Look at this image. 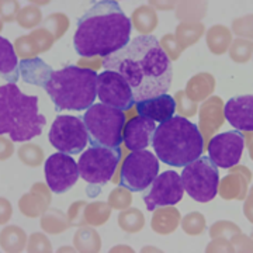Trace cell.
I'll list each match as a JSON object with an SVG mask.
<instances>
[{
	"mask_svg": "<svg viewBox=\"0 0 253 253\" xmlns=\"http://www.w3.org/2000/svg\"><path fill=\"white\" fill-rule=\"evenodd\" d=\"M83 123L87 129L90 146L120 148L126 126V114L107 104H93L86 110Z\"/></svg>",
	"mask_w": 253,
	"mask_h": 253,
	"instance_id": "cell-6",
	"label": "cell"
},
{
	"mask_svg": "<svg viewBox=\"0 0 253 253\" xmlns=\"http://www.w3.org/2000/svg\"><path fill=\"white\" fill-rule=\"evenodd\" d=\"M245 136L241 131H228L215 135L208 145V158L217 168H232L242 159Z\"/></svg>",
	"mask_w": 253,
	"mask_h": 253,
	"instance_id": "cell-14",
	"label": "cell"
},
{
	"mask_svg": "<svg viewBox=\"0 0 253 253\" xmlns=\"http://www.w3.org/2000/svg\"><path fill=\"white\" fill-rule=\"evenodd\" d=\"M46 120L38 111V97L26 96L14 83L0 87V134L14 142L41 135Z\"/></svg>",
	"mask_w": 253,
	"mask_h": 253,
	"instance_id": "cell-4",
	"label": "cell"
},
{
	"mask_svg": "<svg viewBox=\"0 0 253 253\" xmlns=\"http://www.w3.org/2000/svg\"><path fill=\"white\" fill-rule=\"evenodd\" d=\"M131 30V20L116 0H100L78 20L73 45L81 56L106 58L129 42Z\"/></svg>",
	"mask_w": 253,
	"mask_h": 253,
	"instance_id": "cell-2",
	"label": "cell"
},
{
	"mask_svg": "<svg viewBox=\"0 0 253 253\" xmlns=\"http://www.w3.org/2000/svg\"><path fill=\"white\" fill-rule=\"evenodd\" d=\"M155 129L156 124L149 118L142 116L131 118L124 126L123 141L129 151H141L152 145Z\"/></svg>",
	"mask_w": 253,
	"mask_h": 253,
	"instance_id": "cell-15",
	"label": "cell"
},
{
	"mask_svg": "<svg viewBox=\"0 0 253 253\" xmlns=\"http://www.w3.org/2000/svg\"><path fill=\"white\" fill-rule=\"evenodd\" d=\"M54 69L40 58L24 59L20 62V75L30 84H36L40 87H45L46 82L49 81Z\"/></svg>",
	"mask_w": 253,
	"mask_h": 253,
	"instance_id": "cell-18",
	"label": "cell"
},
{
	"mask_svg": "<svg viewBox=\"0 0 253 253\" xmlns=\"http://www.w3.org/2000/svg\"><path fill=\"white\" fill-rule=\"evenodd\" d=\"M121 161L120 148L90 146L82 154L78 162L82 179L89 184L103 186L111 180Z\"/></svg>",
	"mask_w": 253,
	"mask_h": 253,
	"instance_id": "cell-8",
	"label": "cell"
},
{
	"mask_svg": "<svg viewBox=\"0 0 253 253\" xmlns=\"http://www.w3.org/2000/svg\"><path fill=\"white\" fill-rule=\"evenodd\" d=\"M44 172L46 183L55 194H63L72 189L81 176L78 163L73 161L71 155L62 152L51 155L48 158L44 165Z\"/></svg>",
	"mask_w": 253,
	"mask_h": 253,
	"instance_id": "cell-13",
	"label": "cell"
},
{
	"mask_svg": "<svg viewBox=\"0 0 253 253\" xmlns=\"http://www.w3.org/2000/svg\"><path fill=\"white\" fill-rule=\"evenodd\" d=\"M44 90L48 93L56 111L90 109L97 97V73L79 66H66L54 71Z\"/></svg>",
	"mask_w": 253,
	"mask_h": 253,
	"instance_id": "cell-5",
	"label": "cell"
},
{
	"mask_svg": "<svg viewBox=\"0 0 253 253\" xmlns=\"http://www.w3.org/2000/svg\"><path fill=\"white\" fill-rule=\"evenodd\" d=\"M152 146L158 159L165 165L184 168L203 155L204 139L196 124L173 116L156 126Z\"/></svg>",
	"mask_w": 253,
	"mask_h": 253,
	"instance_id": "cell-3",
	"label": "cell"
},
{
	"mask_svg": "<svg viewBox=\"0 0 253 253\" xmlns=\"http://www.w3.org/2000/svg\"><path fill=\"white\" fill-rule=\"evenodd\" d=\"M0 73L1 79L14 84L20 76V63L17 61V55L9 40L3 37L0 38Z\"/></svg>",
	"mask_w": 253,
	"mask_h": 253,
	"instance_id": "cell-19",
	"label": "cell"
},
{
	"mask_svg": "<svg viewBox=\"0 0 253 253\" xmlns=\"http://www.w3.org/2000/svg\"><path fill=\"white\" fill-rule=\"evenodd\" d=\"M159 173V159L152 152L141 149L126 156L120 173V184L129 191H145Z\"/></svg>",
	"mask_w": 253,
	"mask_h": 253,
	"instance_id": "cell-9",
	"label": "cell"
},
{
	"mask_svg": "<svg viewBox=\"0 0 253 253\" xmlns=\"http://www.w3.org/2000/svg\"><path fill=\"white\" fill-rule=\"evenodd\" d=\"M183 189L191 199L208 203L217 196L219 173L215 163L208 156H200L183 168L180 176Z\"/></svg>",
	"mask_w": 253,
	"mask_h": 253,
	"instance_id": "cell-7",
	"label": "cell"
},
{
	"mask_svg": "<svg viewBox=\"0 0 253 253\" xmlns=\"http://www.w3.org/2000/svg\"><path fill=\"white\" fill-rule=\"evenodd\" d=\"M48 138L55 149L71 156L81 154L89 142L83 120L73 116H58L55 118Z\"/></svg>",
	"mask_w": 253,
	"mask_h": 253,
	"instance_id": "cell-10",
	"label": "cell"
},
{
	"mask_svg": "<svg viewBox=\"0 0 253 253\" xmlns=\"http://www.w3.org/2000/svg\"><path fill=\"white\" fill-rule=\"evenodd\" d=\"M136 111L139 116L149 118L152 121L163 123L172 118L176 113V101L170 94L163 93L152 99L142 100L135 103Z\"/></svg>",
	"mask_w": 253,
	"mask_h": 253,
	"instance_id": "cell-17",
	"label": "cell"
},
{
	"mask_svg": "<svg viewBox=\"0 0 253 253\" xmlns=\"http://www.w3.org/2000/svg\"><path fill=\"white\" fill-rule=\"evenodd\" d=\"M97 97L103 104L121 111L129 110L135 104L129 84L114 71H103L97 75Z\"/></svg>",
	"mask_w": 253,
	"mask_h": 253,
	"instance_id": "cell-12",
	"label": "cell"
},
{
	"mask_svg": "<svg viewBox=\"0 0 253 253\" xmlns=\"http://www.w3.org/2000/svg\"><path fill=\"white\" fill-rule=\"evenodd\" d=\"M224 116L226 121L238 131H252L253 129V96L244 94L232 97L226 101L224 107Z\"/></svg>",
	"mask_w": 253,
	"mask_h": 253,
	"instance_id": "cell-16",
	"label": "cell"
},
{
	"mask_svg": "<svg viewBox=\"0 0 253 253\" xmlns=\"http://www.w3.org/2000/svg\"><path fill=\"white\" fill-rule=\"evenodd\" d=\"M103 68L126 79L135 103L166 93L173 81L172 62L152 36L131 40L123 49L106 56Z\"/></svg>",
	"mask_w": 253,
	"mask_h": 253,
	"instance_id": "cell-1",
	"label": "cell"
},
{
	"mask_svg": "<svg viewBox=\"0 0 253 253\" xmlns=\"http://www.w3.org/2000/svg\"><path fill=\"white\" fill-rule=\"evenodd\" d=\"M183 184L180 174L168 170L156 176L152 184L145 190L144 201L148 211L159 207L174 206L183 199Z\"/></svg>",
	"mask_w": 253,
	"mask_h": 253,
	"instance_id": "cell-11",
	"label": "cell"
}]
</instances>
